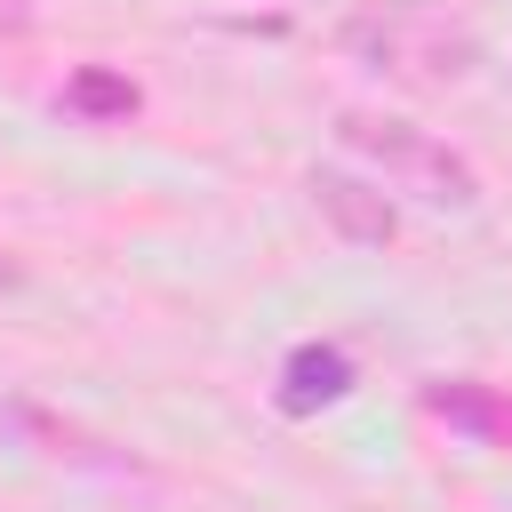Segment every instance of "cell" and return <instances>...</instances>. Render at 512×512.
Segmentation results:
<instances>
[{"label": "cell", "mask_w": 512, "mask_h": 512, "mask_svg": "<svg viewBox=\"0 0 512 512\" xmlns=\"http://www.w3.org/2000/svg\"><path fill=\"white\" fill-rule=\"evenodd\" d=\"M312 208L352 240V248H384L392 232H400V216H392V200H384V184H368V176H344V168H312Z\"/></svg>", "instance_id": "cell-2"}, {"label": "cell", "mask_w": 512, "mask_h": 512, "mask_svg": "<svg viewBox=\"0 0 512 512\" xmlns=\"http://www.w3.org/2000/svg\"><path fill=\"white\" fill-rule=\"evenodd\" d=\"M432 408H440V416H464V424H480V432H496V440H512V408H504V400H488V392H472V384L432 392Z\"/></svg>", "instance_id": "cell-5"}, {"label": "cell", "mask_w": 512, "mask_h": 512, "mask_svg": "<svg viewBox=\"0 0 512 512\" xmlns=\"http://www.w3.org/2000/svg\"><path fill=\"white\" fill-rule=\"evenodd\" d=\"M344 152L384 184V192H408V200H424V208H472L480 200V168L448 144V136H432V128H416V120H392V112H344Z\"/></svg>", "instance_id": "cell-1"}, {"label": "cell", "mask_w": 512, "mask_h": 512, "mask_svg": "<svg viewBox=\"0 0 512 512\" xmlns=\"http://www.w3.org/2000/svg\"><path fill=\"white\" fill-rule=\"evenodd\" d=\"M64 104L72 112H88V120H112V112H136V88L120 80V72H72V88H64Z\"/></svg>", "instance_id": "cell-4"}, {"label": "cell", "mask_w": 512, "mask_h": 512, "mask_svg": "<svg viewBox=\"0 0 512 512\" xmlns=\"http://www.w3.org/2000/svg\"><path fill=\"white\" fill-rule=\"evenodd\" d=\"M16 280H24V264H16L8 248H0V288H16Z\"/></svg>", "instance_id": "cell-7"}, {"label": "cell", "mask_w": 512, "mask_h": 512, "mask_svg": "<svg viewBox=\"0 0 512 512\" xmlns=\"http://www.w3.org/2000/svg\"><path fill=\"white\" fill-rule=\"evenodd\" d=\"M352 392V360L336 352V344H304L296 360H288V376H280V408H328V400H344Z\"/></svg>", "instance_id": "cell-3"}, {"label": "cell", "mask_w": 512, "mask_h": 512, "mask_svg": "<svg viewBox=\"0 0 512 512\" xmlns=\"http://www.w3.org/2000/svg\"><path fill=\"white\" fill-rule=\"evenodd\" d=\"M24 24H32V16H24V0H0V40H16Z\"/></svg>", "instance_id": "cell-6"}]
</instances>
